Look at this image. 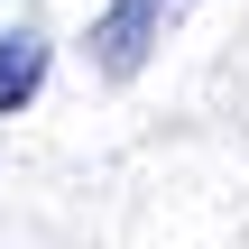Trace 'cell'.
Instances as JSON below:
<instances>
[{
  "instance_id": "obj_1",
  "label": "cell",
  "mask_w": 249,
  "mask_h": 249,
  "mask_svg": "<svg viewBox=\"0 0 249 249\" xmlns=\"http://www.w3.org/2000/svg\"><path fill=\"white\" fill-rule=\"evenodd\" d=\"M185 9H194V0H111V9L92 18V37H83V46H92V65H102L111 83H129V74L166 46V28H176Z\"/></svg>"
},
{
  "instance_id": "obj_2",
  "label": "cell",
  "mask_w": 249,
  "mask_h": 249,
  "mask_svg": "<svg viewBox=\"0 0 249 249\" xmlns=\"http://www.w3.org/2000/svg\"><path fill=\"white\" fill-rule=\"evenodd\" d=\"M37 83H46V37H37V28H9V37H0V120L28 111Z\"/></svg>"
}]
</instances>
